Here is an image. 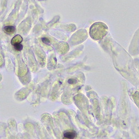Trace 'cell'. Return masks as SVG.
I'll use <instances>...</instances> for the list:
<instances>
[{
  "label": "cell",
  "mask_w": 139,
  "mask_h": 139,
  "mask_svg": "<svg viewBox=\"0 0 139 139\" xmlns=\"http://www.w3.org/2000/svg\"><path fill=\"white\" fill-rule=\"evenodd\" d=\"M108 27L101 22L94 23L90 27V34L93 40H102L108 33Z\"/></svg>",
  "instance_id": "obj_1"
},
{
  "label": "cell",
  "mask_w": 139,
  "mask_h": 139,
  "mask_svg": "<svg viewBox=\"0 0 139 139\" xmlns=\"http://www.w3.org/2000/svg\"><path fill=\"white\" fill-rule=\"evenodd\" d=\"M64 136L65 138L68 139H74L77 136V133L74 130L66 131L64 133Z\"/></svg>",
  "instance_id": "obj_2"
},
{
  "label": "cell",
  "mask_w": 139,
  "mask_h": 139,
  "mask_svg": "<svg viewBox=\"0 0 139 139\" xmlns=\"http://www.w3.org/2000/svg\"><path fill=\"white\" fill-rule=\"evenodd\" d=\"M4 32L7 34H12L15 32L16 29L13 26H6L3 28Z\"/></svg>",
  "instance_id": "obj_3"
},
{
  "label": "cell",
  "mask_w": 139,
  "mask_h": 139,
  "mask_svg": "<svg viewBox=\"0 0 139 139\" xmlns=\"http://www.w3.org/2000/svg\"><path fill=\"white\" fill-rule=\"evenodd\" d=\"M22 41V37L20 35H16L12 39L11 41V44L13 46V45H15L16 44H21Z\"/></svg>",
  "instance_id": "obj_4"
},
{
  "label": "cell",
  "mask_w": 139,
  "mask_h": 139,
  "mask_svg": "<svg viewBox=\"0 0 139 139\" xmlns=\"http://www.w3.org/2000/svg\"><path fill=\"white\" fill-rule=\"evenodd\" d=\"M13 47L15 50L17 51H20L22 50L23 45L21 44H16L15 45H13Z\"/></svg>",
  "instance_id": "obj_5"
},
{
  "label": "cell",
  "mask_w": 139,
  "mask_h": 139,
  "mask_svg": "<svg viewBox=\"0 0 139 139\" xmlns=\"http://www.w3.org/2000/svg\"><path fill=\"white\" fill-rule=\"evenodd\" d=\"M42 42L45 44L49 45L50 44V41L49 40L47 39V38L44 37V38H42Z\"/></svg>",
  "instance_id": "obj_6"
},
{
  "label": "cell",
  "mask_w": 139,
  "mask_h": 139,
  "mask_svg": "<svg viewBox=\"0 0 139 139\" xmlns=\"http://www.w3.org/2000/svg\"><path fill=\"white\" fill-rule=\"evenodd\" d=\"M68 82L70 83V84H75V83H76V82H77V80L75 79H69L68 81Z\"/></svg>",
  "instance_id": "obj_7"
}]
</instances>
